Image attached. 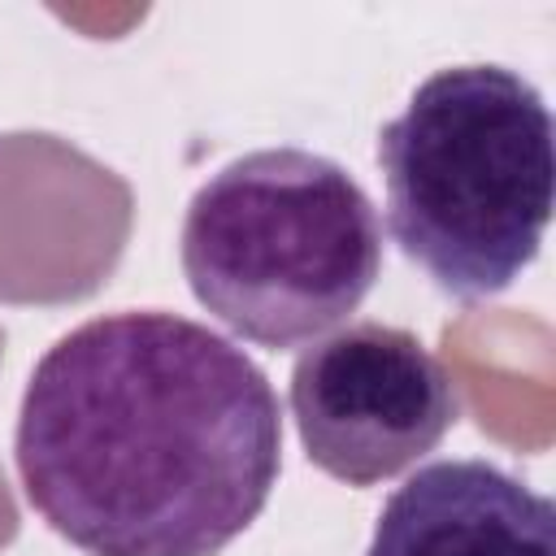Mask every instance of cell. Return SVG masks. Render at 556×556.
<instances>
[{"mask_svg": "<svg viewBox=\"0 0 556 556\" xmlns=\"http://www.w3.org/2000/svg\"><path fill=\"white\" fill-rule=\"evenodd\" d=\"M552 143L547 100L517 70L430 74L378 135L391 239L456 300L508 291L552 222Z\"/></svg>", "mask_w": 556, "mask_h": 556, "instance_id": "2", "label": "cell"}, {"mask_svg": "<svg viewBox=\"0 0 556 556\" xmlns=\"http://www.w3.org/2000/svg\"><path fill=\"white\" fill-rule=\"evenodd\" d=\"M365 556H556V508L491 460H434L387 495Z\"/></svg>", "mask_w": 556, "mask_h": 556, "instance_id": "5", "label": "cell"}, {"mask_svg": "<svg viewBox=\"0 0 556 556\" xmlns=\"http://www.w3.org/2000/svg\"><path fill=\"white\" fill-rule=\"evenodd\" d=\"M182 274L239 339L300 348L374 291L382 222L339 161L308 148L243 152L195 187L182 217Z\"/></svg>", "mask_w": 556, "mask_h": 556, "instance_id": "3", "label": "cell"}, {"mask_svg": "<svg viewBox=\"0 0 556 556\" xmlns=\"http://www.w3.org/2000/svg\"><path fill=\"white\" fill-rule=\"evenodd\" d=\"M291 417L321 473L374 486L443 443L460 395L413 330L352 321L295 356Z\"/></svg>", "mask_w": 556, "mask_h": 556, "instance_id": "4", "label": "cell"}, {"mask_svg": "<svg viewBox=\"0 0 556 556\" xmlns=\"http://www.w3.org/2000/svg\"><path fill=\"white\" fill-rule=\"evenodd\" d=\"M13 465L26 504L87 556H217L269 504L282 408L226 334L122 308L39 356Z\"/></svg>", "mask_w": 556, "mask_h": 556, "instance_id": "1", "label": "cell"}]
</instances>
